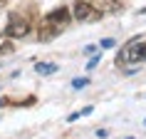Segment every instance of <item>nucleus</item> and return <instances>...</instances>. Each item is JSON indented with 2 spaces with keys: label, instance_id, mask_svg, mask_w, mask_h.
<instances>
[{
  "label": "nucleus",
  "instance_id": "obj_1",
  "mask_svg": "<svg viewBox=\"0 0 146 139\" xmlns=\"http://www.w3.org/2000/svg\"><path fill=\"white\" fill-rule=\"evenodd\" d=\"M144 40L141 37H134V40H129L126 45L121 47V52H119V57H116V62L119 65H136V62H144Z\"/></svg>",
  "mask_w": 146,
  "mask_h": 139
},
{
  "label": "nucleus",
  "instance_id": "obj_2",
  "mask_svg": "<svg viewBox=\"0 0 146 139\" xmlns=\"http://www.w3.org/2000/svg\"><path fill=\"white\" fill-rule=\"evenodd\" d=\"M102 13L97 5H92V3H87V0H77L74 3V8H72V17L77 20V23H97V20H102Z\"/></svg>",
  "mask_w": 146,
  "mask_h": 139
},
{
  "label": "nucleus",
  "instance_id": "obj_3",
  "mask_svg": "<svg viewBox=\"0 0 146 139\" xmlns=\"http://www.w3.org/2000/svg\"><path fill=\"white\" fill-rule=\"evenodd\" d=\"M30 32V20L25 15H17V13H13L8 20V27H5V35H8L10 40H15V37H25Z\"/></svg>",
  "mask_w": 146,
  "mask_h": 139
},
{
  "label": "nucleus",
  "instance_id": "obj_4",
  "mask_svg": "<svg viewBox=\"0 0 146 139\" xmlns=\"http://www.w3.org/2000/svg\"><path fill=\"white\" fill-rule=\"evenodd\" d=\"M42 20H45V23L50 25V27H52L57 35H60V32L69 25V20H72V13H69L67 8H57V10H52L50 15H45Z\"/></svg>",
  "mask_w": 146,
  "mask_h": 139
},
{
  "label": "nucleus",
  "instance_id": "obj_5",
  "mask_svg": "<svg viewBox=\"0 0 146 139\" xmlns=\"http://www.w3.org/2000/svg\"><path fill=\"white\" fill-rule=\"evenodd\" d=\"M97 8L102 10V13H121L124 10V5L119 3V0H97Z\"/></svg>",
  "mask_w": 146,
  "mask_h": 139
},
{
  "label": "nucleus",
  "instance_id": "obj_6",
  "mask_svg": "<svg viewBox=\"0 0 146 139\" xmlns=\"http://www.w3.org/2000/svg\"><path fill=\"white\" fill-rule=\"evenodd\" d=\"M52 37H57V32H54L45 20H40V25H37V40H40V42H50Z\"/></svg>",
  "mask_w": 146,
  "mask_h": 139
},
{
  "label": "nucleus",
  "instance_id": "obj_7",
  "mask_svg": "<svg viewBox=\"0 0 146 139\" xmlns=\"http://www.w3.org/2000/svg\"><path fill=\"white\" fill-rule=\"evenodd\" d=\"M35 72H40V75H52V72H57V65H52V62H37L35 65Z\"/></svg>",
  "mask_w": 146,
  "mask_h": 139
},
{
  "label": "nucleus",
  "instance_id": "obj_8",
  "mask_svg": "<svg viewBox=\"0 0 146 139\" xmlns=\"http://www.w3.org/2000/svg\"><path fill=\"white\" fill-rule=\"evenodd\" d=\"M87 85H89V80H87V77H74V80H72V87H74V90H82V87H87Z\"/></svg>",
  "mask_w": 146,
  "mask_h": 139
},
{
  "label": "nucleus",
  "instance_id": "obj_9",
  "mask_svg": "<svg viewBox=\"0 0 146 139\" xmlns=\"http://www.w3.org/2000/svg\"><path fill=\"white\" fill-rule=\"evenodd\" d=\"M13 52V42H3L0 45V57H5V55H10Z\"/></svg>",
  "mask_w": 146,
  "mask_h": 139
},
{
  "label": "nucleus",
  "instance_id": "obj_10",
  "mask_svg": "<svg viewBox=\"0 0 146 139\" xmlns=\"http://www.w3.org/2000/svg\"><path fill=\"white\" fill-rule=\"evenodd\" d=\"M99 60H102V55L97 52V55H94V57H92V60H89V65H87V70H94V67H97V62H99Z\"/></svg>",
  "mask_w": 146,
  "mask_h": 139
},
{
  "label": "nucleus",
  "instance_id": "obj_11",
  "mask_svg": "<svg viewBox=\"0 0 146 139\" xmlns=\"http://www.w3.org/2000/svg\"><path fill=\"white\" fill-rule=\"evenodd\" d=\"M116 45V42H114V40H111V37H107V40H102V47H114Z\"/></svg>",
  "mask_w": 146,
  "mask_h": 139
},
{
  "label": "nucleus",
  "instance_id": "obj_12",
  "mask_svg": "<svg viewBox=\"0 0 146 139\" xmlns=\"http://www.w3.org/2000/svg\"><path fill=\"white\" fill-rule=\"evenodd\" d=\"M97 52H99V50H97V47H94V45H89V47H87V50H84V55H97Z\"/></svg>",
  "mask_w": 146,
  "mask_h": 139
},
{
  "label": "nucleus",
  "instance_id": "obj_13",
  "mask_svg": "<svg viewBox=\"0 0 146 139\" xmlns=\"http://www.w3.org/2000/svg\"><path fill=\"white\" fill-rule=\"evenodd\" d=\"M5 3H8V0H0V8H3V5H5Z\"/></svg>",
  "mask_w": 146,
  "mask_h": 139
},
{
  "label": "nucleus",
  "instance_id": "obj_14",
  "mask_svg": "<svg viewBox=\"0 0 146 139\" xmlns=\"http://www.w3.org/2000/svg\"><path fill=\"white\" fill-rule=\"evenodd\" d=\"M144 60H146V45H144Z\"/></svg>",
  "mask_w": 146,
  "mask_h": 139
},
{
  "label": "nucleus",
  "instance_id": "obj_15",
  "mask_svg": "<svg viewBox=\"0 0 146 139\" xmlns=\"http://www.w3.org/2000/svg\"><path fill=\"white\" fill-rule=\"evenodd\" d=\"M3 104H5V100H0V107H3Z\"/></svg>",
  "mask_w": 146,
  "mask_h": 139
},
{
  "label": "nucleus",
  "instance_id": "obj_16",
  "mask_svg": "<svg viewBox=\"0 0 146 139\" xmlns=\"http://www.w3.org/2000/svg\"><path fill=\"white\" fill-rule=\"evenodd\" d=\"M141 13H144V15H146V8H144V10H141Z\"/></svg>",
  "mask_w": 146,
  "mask_h": 139
},
{
  "label": "nucleus",
  "instance_id": "obj_17",
  "mask_svg": "<svg viewBox=\"0 0 146 139\" xmlns=\"http://www.w3.org/2000/svg\"><path fill=\"white\" fill-rule=\"evenodd\" d=\"M129 139H134V137H129Z\"/></svg>",
  "mask_w": 146,
  "mask_h": 139
}]
</instances>
